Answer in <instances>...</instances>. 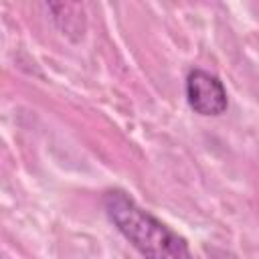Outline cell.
I'll return each mask as SVG.
<instances>
[{"mask_svg":"<svg viewBox=\"0 0 259 259\" xmlns=\"http://www.w3.org/2000/svg\"><path fill=\"white\" fill-rule=\"evenodd\" d=\"M103 210L144 259H192L188 243L150 210L142 208L127 192L119 188L107 190L103 194Z\"/></svg>","mask_w":259,"mask_h":259,"instance_id":"6da1fadb","label":"cell"},{"mask_svg":"<svg viewBox=\"0 0 259 259\" xmlns=\"http://www.w3.org/2000/svg\"><path fill=\"white\" fill-rule=\"evenodd\" d=\"M186 101L190 109L204 117L223 115L229 107V97L223 81L202 69H192L186 77Z\"/></svg>","mask_w":259,"mask_h":259,"instance_id":"7a4b0ae2","label":"cell"},{"mask_svg":"<svg viewBox=\"0 0 259 259\" xmlns=\"http://www.w3.org/2000/svg\"><path fill=\"white\" fill-rule=\"evenodd\" d=\"M51 10V18L57 24V28L71 40H81L87 28V20H85V10L81 4L75 2H61V4H49L47 6Z\"/></svg>","mask_w":259,"mask_h":259,"instance_id":"3957f363","label":"cell"}]
</instances>
